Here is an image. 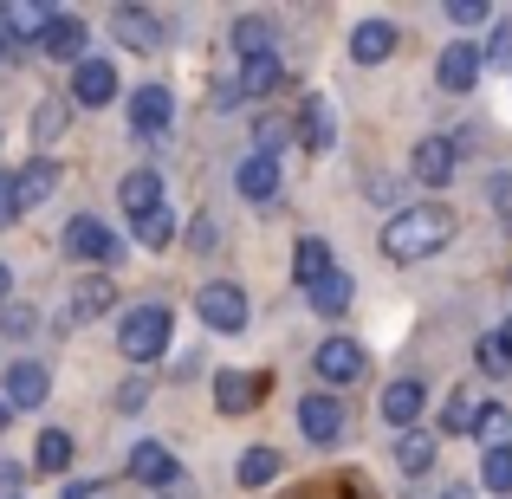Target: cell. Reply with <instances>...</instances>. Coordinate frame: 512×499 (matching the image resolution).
I'll return each mask as SVG.
<instances>
[{
	"label": "cell",
	"mask_w": 512,
	"mask_h": 499,
	"mask_svg": "<svg viewBox=\"0 0 512 499\" xmlns=\"http://www.w3.org/2000/svg\"><path fill=\"white\" fill-rule=\"evenodd\" d=\"M448 240H454V214L435 208V201L402 208L396 221L383 227V253H389V260H428V253H441Z\"/></svg>",
	"instance_id": "6da1fadb"
},
{
	"label": "cell",
	"mask_w": 512,
	"mask_h": 499,
	"mask_svg": "<svg viewBox=\"0 0 512 499\" xmlns=\"http://www.w3.org/2000/svg\"><path fill=\"white\" fill-rule=\"evenodd\" d=\"M169 331H175L169 305H137V312L117 325V344H124L130 363H156V357L169 350Z\"/></svg>",
	"instance_id": "7a4b0ae2"
},
{
	"label": "cell",
	"mask_w": 512,
	"mask_h": 499,
	"mask_svg": "<svg viewBox=\"0 0 512 499\" xmlns=\"http://www.w3.org/2000/svg\"><path fill=\"white\" fill-rule=\"evenodd\" d=\"M266 402V376L253 370H214V409L221 415H253Z\"/></svg>",
	"instance_id": "3957f363"
},
{
	"label": "cell",
	"mask_w": 512,
	"mask_h": 499,
	"mask_svg": "<svg viewBox=\"0 0 512 499\" xmlns=\"http://www.w3.org/2000/svg\"><path fill=\"white\" fill-rule=\"evenodd\" d=\"M65 253H72V260H85V266H98V260H117V253H124V240H117L104 221L78 214V221L65 227Z\"/></svg>",
	"instance_id": "277c9868"
},
{
	"label": "cell",
	"mask_w": 512,
	"mask_h": 499,
	"mask_svg": "<svg viewBox=\"0 0 512 499\" xmlns=\"http://www.w3.org/2000/svg\"><path fill=\"white\" fill-rule=\"evenodd\" d=\"M299 428H305V441H312V448H331V441L344 435V402L312 389V396L299 402Z\"/></svg>",
	"instance_id": "5b68a950"
},
{
	"label": "cell",
	"mask_w": 512,
	"mask_h": 499,
	"mask_svg": "<svg viewBox=\"0 0 512 499\" xmlns=\"http://www.w3.org/2000/svg\"><path fill=\"white\" fill-rule=\"evenodd\" d=\"M201 325L214 331H247V292L240 286H201Z\"/></svg>",
	"instance_id": "8992f818"
},
{
	"label": "cell",
	"mask_w": 512,
	"mask_h": 499,
	"mask_svg": "<svg viewBox=\"0 0 512 499\" xmlns=\"http://www.w3.org/2000/svg\"><path fill=\"white\" fill-rule=\"evenodd\" d=\"M72 98L85 104V111H104V104L117 98V65H111V59H85V65H72Z\"/></svg>",
	"instance_id": "52a82bcc"
},
{
	"label": "cell",
	"mask_w": 512,
	"mask_h": 499,
	"mask_svg": "<svg viewBox=\"0 0 512 499\" xmlns=\"http://www.w3.org/2000/svg\"><path fill=\"white\" fill-rule=\"evenodd\" d=\"M39 46H46V59L85 65V20H78V13H59V7H52V20H46V33H39Z\"/></svg>",
	"instance_id": "ba28073f"
},
{
	"label": "cell",
	"mask_w": 512,
	"mask_h": 499,
	"mask_svg": "<svg viewBox=\"0 0 512 499\" xmlns=\"http://www.w3.org/2000/svg\"><path fill=\"white\" fill-rule=\"evenodd\" d=\"M169 124H175V98L163 85H143L137 98H130V130H137V137H163Z\"/></svg>",
	"instance_id": "9c48e42d"
},
{
	"label": "cell",
	"mask_w": 512,
	"mask_h": 499,
	"mask_svg": "<svg viewBox=\"0 0 512 499\" xmlns=\"http://www.w3.org/2000/svg\"><path fill=\"white\" fill-rule=\"evenodd\" d=\"M312 370L325 376V383H357L363 376V344H350V337H325L312 357Z\"/></svg>",
	"instance_id": "30bf717a"
},
{
	"label": "cell",
	"mask_w": 512,
	"mask_h": 499,
	"mask_svg": "<svg viewBox=\"0 0 512 499\" xmlns=\"http://www.w3.org/2000/svg\"><path fill=\"white\" fill-rule=\"evenodd\" d=\"M422 409H428V389L415 383V376H396V383L383 389V422L402 428V435L415 428V415H422Z\"/></svg>",
	"instance_id": "8fae6325"
},
{
	"label": "cell",
	"mask_w": 512,
	"mask_h": 499,
	"mask_svg": "<svg viewBox=\"0 0 512 499\" xmlns=\"http://www.w3.org/2000/svg\"><path fill=\"white\" fill-rule=\"evenodd\" d=\"M338 273V260H331V240H318V234H305L299 247H292V279H299L305 292L312 286H325V279Z\"/></svg>",
	"instance_id": "7c38bea8"
},
{
	"label": "cell",
	"mask_w": 512,
	"mask_h": 499,
	"mask_svg": "<svg viewBox=\"0 0 512 499\" xmlns=\"http://www.w3.org/2000/svg\"><path fill=\"white\" fill-rule=\"evenodd\" d=\"M299 143L312 156H325L331 143H338V117H331V98H305L299 104Z\"/></svg>",
	"instance_id": "4fadbf2b"
},
{
	"label": "cell",
	"mask_w": 512,
	"mask_h": 499,
	"mask_svg": "<svg viewBox=\"0 0 512 499\" xmlns=\"http://www.w3.org/2000/svg\"><path fill=\"white\" fill-rule=\"evenodd\" d=\"M117 201H124L130 221H143L150 208H163V175H156V169H130L124 182H117Z\"/></svg>",
	"instance_id": "5bb4252c"
},
{
	"label": "cell",
	"mask_w": 512,
	"mask_h": 499,
	"mask_svg": "<svg viewBox=\"0 0 512 499\" xmlns=\"http://www.w3.org/2000/svg\"><path fill=\"white\" fill-rule=\"evenodd\" d=\"M46 389H52V376L39 370V363H13V370H7V396H0V402L20 415V409H39V402H46Z\"/></svg>",
	"instance_id": "9a60e30c"
},
{
	"label": "cell",
	"mask_w": 512,
	"mask_h": 499,
	"mask_svg": "<svg viewBox=\"0 0 512 499\" xmlns=\"http://www.w3.org/2000/svg\"><path fill=\"white\" fill-rule=\"evenodd\" d=\"M111 26H117V39H124L130 52H163V20H150L143 7H117Z\"/></svg>",
	"instance_id": "2e32d148"
},
{
	"label": "cell",
	"mask_w": 512,
	"mask_h": 499,
	"mask_svg": "<svg viewBox=\"0 0 512 499\" xmlns=\"http://www.w3.org/2000/svg\"><path fill=\"white\" fill-rule=\"evenodd\" d=\"M52 188H59V163H52V156H33V163L13 175V201H20V208H39Z\"/></svg>",
	"instance_id": "e0dca14e"
},
{
	"label": "cell",
	"mask_w": 512,
	"mask_h": 499,
	"mask_svg": "<svg viewBox=\"0 0 512 499\" xmlns=\"http://www.w3.org/2000/svg\"><path fill=\"white\" fill-rule=\"evenodd\" d=\"M435 78H441V91H474L480 85V46H448Z\"/></svg>",
	"instance_id": "ac0fdd59"
},
{
	"label": "cell",
	"mask_w": 512,
	"mask_h": 499,
	"mask_svg": "<svg viewBox=\"0 0 512 499\" xmlns=\"http://www.w3.org/2000/svg\"><path fill=\"white\" fill-rule=\"evenodd\" d=\"M234 182H240V195H247V201H260V208H266V201L279 195V156H266V150H260V156H247Z\"/></svg>",
	"instance_id": "d6986e66"
},
{
	"label": "cell",
	"mask_w": 512,
	"mask_h": 499,
	"mask_svg": "<svg viewBox=\"0 0 512 499\" xmlns=\"http://www.w3.org/2000/svg\"><path fill=\"white\" fill-rule=\"evenodd\" d=\"M175 474H182V467H175V454L163 441H143V448L130 454V480H143V487H169Z\"/></svg>",
	"instance_id": "ffe728a7"
},
{
	"label": "cell",
	"mask_w": 512,
	"mask_h": 499,
	"mask_svg": "<svg viewBox=\"0 0 512 499\" xmlns=\"http://www.w3.org/2000/svg\"><path fill=\"white\" fill-rule=\"evenodd\" d=\"M389 52H396V26L389 20H363L357 33H350V59L357 65H383Z\"/></svg>",
	"instance_id": "44dd1931"
},
{
	"label": "cell",
	"mask_w": 512,
	"mask_h": 499,
	"mask_svg": "<svg viewBox=\"0 0 512 499\" xmlns=\"http://www.w3.org/2000/svg\"><path fill=\"white\" fill-rule=\"evenodd\" d=\"M448 175H454V143L448 137H422V143H415V182L441 188Z\"/></svg>",
	"instance_id": "7402d4cb"
},
{
	"label": "cell",
	"mask_w": 512,
	"mask_h": 499,
	"mask_svg": "<svg viewBox=\"0 0 512 499\" xmlns=\"http://www.w3.org/2000/svg\"><path fill=\"white\" fill-rule=\"evenodd\" d=\"M111 305H117L111 279H85V286H72V305H65V318H72V325H91V318H104Z\"/></svg>",
	"instance_id": "603a6c76"
},
{
	"label": "cell",
	"mask_w": 512,
	"mask_h": 499,
	"mask_svg": "<svg viewBox=\"0 0 512 499\" xmlns=\"http://www.w3.org/2000/svg\"><path fill=\"white\" fill-rule=\"evenodd\" d=\"M279 78H286L279 52H266V59H247V65H240V98H273Z\"/></svg>",
	"instance_id": "cb8c5ba5"
},
{
	"label": "cell",
	"mask_w": 512,
	"mask_h": 499,
	"mask_svg": "<svg viewBox=\"0 0 512 499\" xmlns=\"http://www.w3.org/2000/svg\"><path fill=\"white\" fill-rule=\"evenodd\" d=\"M480 409H487V402H480L474 389H454L448 409H441V435H474V428H480Z\"/></svg>",
	"instance_id": "d4e9b609"
},
{
	"label": "cell",
	"mask_w": 512,
	"mask_h": 499,
	"mask_svg": "<svg viewBox=\"0 0 512 499\" xmlns=\"http://www.w3.org/2000/svg\"><path fill=\"white\" fill-rule=\"evenodd\" d=\"M234 52L240 59H266V52H273V26H266L260 13H240L234 20Z\"/></svg>",
	"instance_id": "484cf974"
},
{
	"label": "cell",
	"mask_w": 512,
	"mask_h": 499,
	"mask_svg": "<svg viewBox=\"0 0 512 499\" xmlns=\"http://www.w3.org/2000/svg\"><path fill=\"white\" fill-rule=\"evenodd\" d=\"M52 20V7H33V0H13L7 13H0V26H7V39H39Z\"/></svg>",
	"instance_id": "4316f807"
},
{
	"label": "cell",
	"mask_w": 512,
	"mask_h": 499,
	"mask_svg": "<svg viewBox=\"0 0 512 499\" xmlns=\"http://www.w3.org/2000/svg\"><path fill=\"white\" fill-rule=\"evenodd\" d=\"M350 299H357L350 273H331L325 286H312V312H325V318H344V312H350Z\"/></svg>",
	"instance_id": "83f0119b"
},
{
	"label": "cell",
	"mask_w": 512,
	"mask_h": 499,
	"mask_svg": "<svg viewBox=\"0 0 512 499\" xmlns=\"http://www.w3.org/2000/svg\"><path fill=\"white\" fill-rule=\"evenodd\" d=\"M39 474H65V467H72V435H65V428H46V435H39Z\"/></svg>",
	"instance_id": "f1b7e54d"
},
{
	"label": "cell",
	"mask_w": 512,
	"mask_h": 499,
	"mask_svg": "<svg viewBox=\"0 0 512 499\" xmlns=\"http://www.w3.org/2000/svg\"><path fill=\"white\" fill-rule=\"evenodd\" d=\"M396 467L402 474H428V467H435V435H415L409 428V435L396 441Z\"/></svg>",
	"instance_id": "f546056e"
},
{
	"label": "cell",
	"mask_w": 512,
	"mask_h": 499,
	"mask_svg": "<svg viewBox=\"0 0 512 499\" xmlns=\"http://www.w3.org/2000/svg\"><path fill=\"white\" fill-rule=\"evenodd\" d=\"M169 240H175V214H169V201H163V208H150V214H143V221H137V247L163 253Z\"/></svg>",
	"instance_id": "4dcf8cb0"
},
{
	"label": "cell",
	"mask_w": 512,
	"mask_h": 499,
	"mask_svg": "<svg viewBox=\"0 0 512 499\" xmlns=\"http://www.w3.org/2000/svg\"><path fill=\"white\" fill-rule=\"evenodd\" d=\"M474 357H480V370H493V376L512 370V325H506V331H487V337L474 344Z\"/></svg>",
	"instance_id": "1f68e13d"
},
{
	"label": "cell",
	"mask_w": 512,
	"mask_h": 499,
	"mask_svg": "<svg viewBox=\"0 0 512 499\" xmlns=\"http://www.w3.org/2000/svg\"><path fill=\"white\" fill-rule=\"evenodd\" d=\"M234 474H240V487H266V480L279 474V454H273V448H247Z\"/></svg>",
	"instance_id": "d6a6232c"
},
{
	"label": "cell",
	"mask_w": 512,
	"mask_h": 499,
	"mask_svg": "<svg viewBox=\"0 0 512 499\" xmlns=\"http://www.w3.org/2000/svg\"><path fill=\"white\" fill-rule=\"evenodd\" d=\"M474 435L487 441V454H493V448H512V415L487 402V409H480V428H474Z\"/></svg>",
	"instance_id": "836d02e7"
},
{
	"label": "cell",
	"mask_w": 512,
	"mask_h": 499,
	"mask_svg": "<svg viewBox=\"0 0 512 499\" xmlns=\"http://www.w3.org/2000/svg\"><path fill=\"white\" fill-rule=\"evenodd\" d=\"M65 124H72V111H65V104H39V117H33V143H39V150H52V137H65Z\"/></svg>",
	"instance_id": "e575fe53"
},
{
	"label": "cell",
	"mask_w": 512,
	"mask_h": 499,
	"mask_svg": "<svg viewBox=\"0 0 512 499\" xmlns=\"http://www.w3.org/2000/svg\"><path fill=\"white\" fill-rule=\"evenodd\" d=\"M480 487H487V493H512V448H493L487 461H480Z\"/></svg>",
	"instance_id": "d590c367"
},
{
	"label": "cell",
	"mask_w": 512,
	"mask_h": 499,
	"mask_svg": "<svg viewBox=\"0 0 512 499\" xmlns=\"http://www.w3.org/2000/svg\"><path fill=\"white\" fill-rule=\"evenodd\" d=\"M487 59H493V65H512V26H500V33L480 46V65H487Z\"/></svg>",
	"instance_id": "8d00e7d4"
},
{
	"label": "cell",
	"mask_w": 512,
	"mask_h": 499,
	"mask_svg": "<svg viewBox=\"0 0 512 499\" xmlns=\"http://www.w3.org/2000/svg\"><path fill=\"white\" fill-rule=\"evenodd\" d=\"M487 13H493L487 0H454V7H448V20H454V26H480Z\"/></svg>",
	"instance_id": "74e56055"
},
{
	"label": "cell",
	"mask_w": 512,
	"mask_h": 499,
	"mask_svg": "<svg viewBox=\"0 0 512 499\" xmlns=\"http://www.w3.org/2000/svg\"><path fill=\"white\" fill-rule=\"evenodd\" d=\"M487 201H493V208H500L506 221H512V175H493V182H487Z\"/></svg>",
	"instance_id": "f35d334b"
},
{
	"label": "cell",
	"mask_w": 512,
	"mask_h": 499,
	"mask_svg": "<svg viewBox=\"0 0 512 499\" xmlns=\"http://www.w3.org/2000/svg\"><path fill=\"white\" fill-rule=\"evenodd\" d=\"M20 214V201H13V175H0V227Z\"/></svg>",
	"instance_id": "ab89813d"
},
{
	"label": "cell",
	"mask_w": 512,
	"mask_h": 499,
	"mask_svg": "<svg viewBox=\"0 0 512 499\" xmlns=\"http://www.w3.org/2000/svg\"><path fill=\"white\" fill-rule=\"evenodd\" d=\"M260 143H266V156H273V143H286V124H279V117H260Z\"/></svg>",
	"instance_id": "60d3db41"
},
{
	"label": "cell",
	"mask_w": 512,
	"mask_h": 499,
	"mask_svg": "<svg viewBox=\"0 0 512 499\" xmlns=\"http://www.w3.org/2000/svg\"><path fill=\"white\" fill-rule=\"evenodd\" d=\"M143 396H150L143 383H124V389H117V402H124V415H137V409H143Z\"/></svg>",
	"instance_id": "b9f144b4"
},
{
	"label": "cell",
	"mask_w": 512,
	"mask_h": 499,
	"mask_svg": "<svg viewBox=\"0 0 512 499\" xmlns=\"http://www.w3.org/2000/svg\"><path fill=\"white\" fill-rule=\"evenodd\" d=\"M188 240H195V247H214V214H201V221L188 227Z\"/></svg>",
	"instance_id": "7bdbcfd3"
},
{
	"label": "cell",
	"mask_w": 512,
	"mask_h": 499,
	"mask_svg": "<svg viewBox=\"0 0 512 499\" xmlns=\"http://www.w3.org/2000/svg\"><path fill=\"white\" fill-rule=\"evenodd\" d=\"M20 480H26V474H20V467H13V461H0V487H7L13 499H20Z\"/></svg>",
	"instance_id": "ee69618b"
},
{
	"label": "cell",
	"mask_w": 512,
	"mask_h": 499,
	"mask_svg": "<svg viewBox=\"0 0 512 499\" xmlns=\"http://www.w3.org/2000/svg\"><path fill=\"white\" fill-rule=\"evenodd\" d=\"M7 292H13V273L0 266V312H7Z\"/></svg>",
	"instance_id": "f6af8a7d"
},
{
	"label": "cell",
	"mask_w": 512,
	"mask_h": 499,
	"mask_svg": "<svg viewBox=\"0 0 512 499\" xmlns=\"http://www.w3.org/2000/svg\"><path fill=\"white\" fill-rule=\"evenodd\" d=\"M441 499H474V487H448V493H441Z\"/></svg>",
	"instance_id": "bcb514c9"
},
{
	"label": "cell",
	"mask_w": 512,
	"mask_h": 499,
	"mask_svg": "<svg viewBox=\"0 0 512 499\" xmlns=\"http://www.w3.org/2000/svg\"><path fill=\"white\" fill-rule=\"evenodd\" d=\"M7 52H13V39H7V26H0V65H7Z\"/></svg>",
	"instance_id": "7dc6e473"
},
{
	"label": "cell",
	"mask_w": 512,
	"mask_h": 499,
	"mask_svg": "<svg viewBox=\"0 0 512 499\" xmlns=\"http://www.w3.org/2000/svg\"><path fill=\"white\" fill-rule=\"evenodd\" d=\"M7 422H13V409H7V402H0V428H7Z\"/></svg>",
	"instance_id": "c3c4849f"
}]
</instances>
